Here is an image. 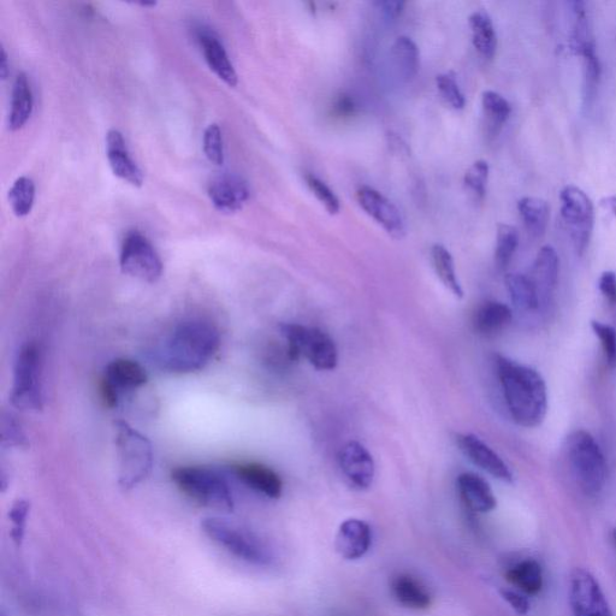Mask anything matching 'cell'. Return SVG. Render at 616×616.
Returning <instances> with one entry per match:
<instances>
[{
    "mask_svg": "<svg viewBox=\"0 0 616 616\" xmlns=\"http://www.w3.org/2000/svg\"><path fill=\"white\" fill-rule=\"evenodd\" d=\"M29 503L26 500L16 501L10 511L11 523H13V538L17 543H21L23 535H25V527L29 514Z\"/></svg>",
    "mask_w": 616,
    "mask_h": 616,
    "instance_id": "cell-42",
    "label": "cell"
},
{
    "mask_svg": "<svg viewBox=\"0 0 616 616\" xmlns=\"http://www.w3.org/2000/svg\"><path fill=\"white\" fill-rule=\"evenodd\" d=\"M147 383V373L139 363L129 359H116L106 367L102 382L105 404L116 407L120 395L141 388Z\"/></svg>",
    "mask_w": 616,
    "mask_h": 616,
    "instance_id": "cell-12",
    "label": "cell"
},
{
    "mask_svg": "<svg viewBox=\"0 0 616 616\" xmlns=\"http://www.w3.org/2000/svg\"><path fill=\"white\" fill-rule=\"evenodd\" d=\"M121 269L138 280L154 283L163 274V263L146 236L133 231L123 242Z\"/></svg>",
    "mask_w": 616,
    "mask_h": 616,
    "instance_id": "cell-10",
    "label": "cell"
},
{
    "mask_svg": "<svg viewBox=\"0 0 616 616\" xmlns=\"http://www.w3.org/2000/svg\"><path fill=\"white\" fill-rule=\"evenodd\" d=\"M201 527L213 542L236 558L257 566L271 564L270 549L256 533L222 518H206Z\"/></svg>",
    "mask_w": 616,
    "mask_h": 616,
    "instance_id": "cell-7",
    "label": "cell"
},
{
    "mask_svg": "<svg viewBox=\"0 0 616 616\" xmlns=\"http://www.w3.org/2000/svg\"><path fill=\"white\" fill-rule=\"evenodd\" d=\"M489 164L485 161L473 163L464 177V186L475 200H483L489 179Z\"/></svg>",
    "mask_w": 616,
    "mask_h": 616,
    "instance_id": "cell-36",
    "label": "cell"
},
{
    "mask_svg": "<svg viewBox=\"0 0 616 616\" xmlns=\"http://www.w3.org/2000/svg\"><path fill=\"white\" fill-rule=\"evenodd\" d=\"M176 487L199 505L230 512L234 497L225 478L207 467L187 466L173 471Z\"/></svg>",
    "mask_w": 616,
    "mask_h": 616,
    "instance_id": "cell-5",
    "label": "cell"
},
{
    "mask_svg": "<svg viewBox=\"0 0 616 616\" xmlns=\"http://www.w3.org/2000/svg\"><path fill=\"white\" fill-rule=\"evenodd\" d=\"M392 55L396 68L405 80H412L417 76L420 59L419 49L411 38L399 37L395 40Z\"/></svg>",
    "mask_w": 616,
    "mask_h": 616,
    "instance_id": "cell-32",
    "label": "cell"
},
{
    "mask_svg": "<svg viewBox=\"0 0 616 616\" xmlns=\"http://www.w3.org/2000/svg\"><path fill=\"white\" fill-rule=\"evenodd\" d=\"M35 199V185L32 179L22 176L17 179L9 192V201L17 217H26L31 213Z\"/></svg>",
    "mask_w": 616,
    "mask_h": 616,
    "instance_id": "cell-34",
    "label": "cell"
},
{
    "mask_svg": "<svg viewBox=\"0 0 616 616\" xmlns=\"http://www.w3.org/2000/svg\"><path fill=\"white\" fill-rule=\"evenodd\" d=\"M572 50L582 56L584 52L596 49L594 34H592L589 11L584 2L572 3Z\"/></svg>",
    "mask_w": 616,
    "mask_h": 616,
    "instance_id": "cell-30",
    "label": "cell"
},
{
    "mask_svg": "<svg viewBox=\"0 0 616 616\" xmlns=\"http://www.w3.org/2000/svg\"><path fill=\"white\" fill-rule=\"evenodd\" d=\"M392 592L395 600L406 608L425 610L432 604L429 590L410 574L396 576L392 582Z\"/></svg>",
    "mask_w": 616,
    "mask_h": 616,
    "instance_id": "cell-24",
    "label": "cell"
},
{
    "mask_svg": "<svg viewBox=\"0 0 616 616\" xmlns=\"http://www.w3.org/2000/svg\"><path fill=\"white\" fill-rule=\"evenodd\" d=\"M139 4L141 5V7L148 8V7H156L157 3H147V2L144 3V2H142V3H139Z\"/></svg>",
    "mask_w": 616,
    "mask_h": 616,
    "instance_id": "cell-50",
    "label": "cell"
},
{
    "mask_svg": "<svg viewBox=\"0 0 616 616\" xmlns=\"http://www.w3.org/2000/svg\"><path fill=\"white\" fill-rule=\"evenodd\" d=\"M506 287L513 306L518 311L533 312L541 307L535 284L530 277L523 274H508L506 276Z\"/></svg>",
    "mask_w": 616,
    "mask_h": 616,
    "instance_id": "cell-28",
    "label": "cell"
},
{
    "mask_svg": "<svg viewBox=\"0 0 616 616\" xmlns=\"http://www.w3.org/2000/svg\"><path fill=\"white\" fill-rule=\"evenodd\" d=\"M509 583L525 595L535 596L543 588V571L536 560L527 559L509 568L506 573Z\"/></svg>",
    "mask_w": 616,
    "mask_h": 616,
    "instance_id": "cell-27",
    "label": "cell"
},
{
    "mask_svg": "<svg viewBox=\"0 0 616 616\" xmlns=\"http://www.w3.org/2000/svg\"><path fill=\"white\" fill-rule=\"evenodd\" d=\"M280 329L292 363L305 358L319 371L336 369L339 353L334 340L323 330L300 324H282Z\"/></svg>",
    "mask_w": 616,
    "mask_h": 616,
    "instance_id": "cell-6",
    "label": "cell"
},
{
    "mask_svg": "<svg viewBox=\"0 0 616 616\" xmlns=\"http://www.w3.org/2000/svg\"><path fill=\"white\" fill-rule=\"evenodd\" d=\"M431 257L436 274L444 284V287L449 289L455 298H464V289H462L458 275H456L452 253H450L443 245L437 244L432 247Z\"/></svg>",
    "mask_w": 616,
    "mask_h": 616,
    "instance_id": "cell-31",
    "label": "cell"
},
{
    "mask_svg": "<svg viewBox=\"0 0 616 616\" xmlns=\"http://www.w3.org/2000/svg\"><path fill=\"white\" fill-rule=\"evenodd\" d=\"M601 204L602 206L606 207L607 210L612 212L613 215L616 217V197L615 195H613V197L604 198L601 201Z\"/></svg>",
    "mask_w": 616,
    "mask_h": 616,
    "instance_id": "cell-49",
    "label": "cell"
},
{
    "mask_svg": "<svg viewBox=\"0 0 616 616\" xmlns=\"http://www.w3.org/2000/svg\"><path fill=\"white\" fill-rule=\"evenodd\" d=\"M376 5L387 20L398 19L405 7V3L399 0H387V2H378Z\"/></svg>",
    "mask_w": 616,
    "mask_h": 616,
    "instance_id": "cell-46",
    "label": "cell"
},
{
    "mask_svg": "<svg viewBox=\"0 0 616 616\" xmlns=\"http://www.w3.org/2000/svg\"><path fill=\"white\" fill-rule=\"evenodd\" d=\"M221 336L215 325L193 319L171 331L154 352V360L162 370L173 373H192L204 369L215 357Z\"/></svg>",
    "mask_w": 616,
    "mask_h": 616,
    "instance_id": "cell-2",
    "label": "cell"
},
{
    "mask_svg": "<svg viewBox=\"0 0 616 616\" xmlns=\"http://www.w3.org/2000/svg\"><path fill=\"white\" fill-rule=\"evenodd\" d=\"M201 47L205 61L219 79L230 87L238 85L239 77L236 74L233 63L230 62L227 51L216 37L211 34H203L200 37Z\"/></svg>",
    "mask_w": 616,
    "mask_h": 616,
    "instance_id": "cell-23",
    "label": "cell"
},
{
    "mask_svg": "<svg viewBox=\"0 0 616 616\" xmlns=\"http://www.w3.org/2000/svg\"><path fill=\"white\" fill-rule=\"evenodd\" d=\"M561 216L567 225L574 248L579 256L585 252L594 230V204L582 189L567 186L560 194Z\"/></svg>",
    "mask_w": 616,
    "mask_h": 616,
    "instance_id": "cell-9",
    "label": "cell"
},
{
    "mask_svg": "<svg viewBox=\"0 0 616 616\" xmlns=\"http://www.w3.org/2000/svg\"><path fill=\"white\" fill-rule=\"evenodd\" d=\"M372 546V530L369 524L360 519L343 521L336 536L337 552L346 560H359Z\"/></svg>",
    "mask_w": 616,
    "mask_h": 616,
    "instance_id": "cell-17",
    "label": "cell"
},
{
    "mask_svg": "<svg viewBox=\"0 0 616 616\" xmlns=\"http://www.w3.org/2000/svg\"><path fill=\"white\" fill-rule=\"evenodd\" d=\"M472 43L484 58H494L497 49V35L493 20L485 10H477L469 19Z\"/></svg>",
    "mask_w": 616,
    "mask_h": 616,
    "instance_id": "cell-26",
    "label": "cell"
},
{
    "mask_svg": "<svg viewBox=\"0 0 616 616\" xmlns=\"http://www.w3.org/2000/svg\"><path fill=\"white\" fill-rule=\"evenodd\" d=\"M518 210L527 231L535 238H542L546 234L550 217L547 201L525 197L519 200Z\"/></svg>",
    "mask_w": 616,
    "mask_h": 616,
    "instance_id": "cell-29",
    "label": "cell"
},
{
    "mask_svg": "<svg viewBox=\"0 0 616 616\" xmlns=\"http://www.w3.org/2000/svg\"><path fill=\"white\" fill-rule=\"evenodd\" d=\"M497 377L514 422L531 429L543 423L548 411L547 385L532 367L495 355Z\"/></svg>",
    "mask_w": 616,
    "mask_h": 616,
    "instance_id": "cell-1",
    "label": "cell"
},
{
    "mask_svg": "<svg viewBox=\"0 0 616 616\" xmlns=\"http://www.w3.org/2000/svg\"><path fill=\"white\" fill-rule=\"evenodd\" d=\"M250 188L239 176L221 175L210 183L209 197L213 206L224 213H235L250 199Z\"/></svg>",
    "mask_w": 616,
    "mask_h": 616,
    "instance_id": "cell-16",
    "label": "cell"
},
{
    "mask_svg": "<svg viewBox=\"0 0 616 616\" xmlns=\"http://www.w3.org/2000/svg\"><path fill=\"white\" fill-rule=\"evenodd\" d=\"M567 456L579 488L588 496L601 493L606 485L608 466L594 436L578 430L568 437Z\"/></svg>",
    "mask_w": 616,
    "mask_h": 616,
    "instance_id": "cell-4",
    "label": "cell"
},
{
    "mask_svg": "<svg viewBox=\"0 0 616 616\" xmlns=\"http://www.w3.org/2000/svg\"><path fill=\"white\" fill-rule=\"evenodd\" d=\"M2 440L3 443L13 447H23L27 444L25 432L11 414L3 417Z\"/></svg>",
    "mask_w": 616,
    "mask_h": 616,
    "instance_id": "cell-43",
    "label": "cell"
},
{
    "mask_svg": "<svg viewBox=\"0 0 616 616\" xmlns=\"http://www.w3.org/2000/svg\"><path fill=\"white\" fill-rule=\"evenodd\" d=\"M0 75H2L3 80H7L9 75L8 53L4 47H2V55H0Z\"/></svg>",
    "mask_w": 616,
    "mask_h": 616,
    "instance_id": "cell-48",
    "label": "cell"
},
{
    "mask_svg": "<svg viewBox=\"0 0 616 616\" xmlns=\"http://www.w3.org/2000/svg\"><path fill=\"white\" fill-rule=\"evenodd\" d=\"M519 246V233L517 228L509 224L497 225V238L495 250V263L500 270H506L511 264Z\"/></svg>",
    "mask_w": 616,
    "mask_h": 616,
    "instance_id": "cell-33",
    "label": "cell"
},
{
    "mask_svg": "<svg viewBox=\"0 0 616 616\" xmlns=\"http://www.w3.org/2000/svg\"><path fill=\"white\" fill-rule=\"evenodd\" d=\"M456 484L461 500L472 512L489 513L496 508L494 491L483 477L472 472L461 473Z\"/></svg>",
    "mask_w": 616,
    "mask_h": 616,
    "instance_id": "cell-21",
    "label": "cell"
},
{
    "mask_svg": "<svg viewBox=\"0 0 616 616\" xmlns=\"http://www.w3.org/2000/svg\"><path fill=\"white\" fill-rule=\"evenodd\" d=\"M513 312L500 301H485L473 316V328L485 337L495 336L512 323Z\"/></svg>",
    "mask_w": 616,
    "mask_h": 616,
    "instance_id": "cell-22",
    "label": "cell"
},
{
    "mask_svg": "<svg viewBox=\"0 0 616 616\" xmlns=\"http://www.w3.org/2000/svg\"><path fill=\"white\" fill-rule=\"evenodd\" d=\"M582 57L584 67L583 100L586 108L595 100L598 85H600L602 68L596 49L584 52Z\"/></svg>",
    "mask_w": 616,
    "mask_h": 616,
    "instance_id": "cell-35",
    "label": "cell"
},
{
    "mask_svg": "<svg viewBox=\"0 0 616 616\" xmlns=\"http://www.w3.org/2000/svg\"><path fill=\"white\" fill-rule=\"evenodd\" d=\"M456 443L462 454L473 462L479 469L489 473L496 479L505 483L513 482L512 471L501 456L491 449L487 443L476 435L464 434L456 436Z\"/></svg>",
    "mask_w": 616,
    "mask_h": 616,
    "instance_id": "cell-14",
    "label": "cell"
},
{
    "mask_svg": "<svg viewBox=\"0 0 616 616\" xmlns=\"http://www.w3.org/2000/svg\"><path fill=\"white\" fill-rule=\"evenodd\" d=\"M530 278L535 284L539 304H548L559 281V256L552 246H543L539 250Z\"/></svg>",
    "mask_w": 616,
    "mask_h": 616,
    "instance_id": "cell-18",
    "label": "cell"
},
{
    "mask_svg": "<svg viewBox=\"0 0 616 616\" xmlns=\"http://www.w3.org/2000/svg\"><path fill=\"white\" fill-rule=\"evenodd\" d=\"M11 404L22 411L38 412L43 408L41 358L39 348L33 342L26 343L17 353Z\"/></svg>",
    "mask_w": 616,
    "mask_h": 616,
    "instance_id": "cell-8",
    "label": "cell"
},
{
    "mask_svg": "<svg viewBox=\"0 0 616 616\" xmlns=\"http://www.w3.org/2000/svg\"><path fill=\"white\" fill-rule=\"evenodd\" d=\"M482 105L485 116L496 127H501L511 116V104L497 92L485 91L482 96Z\"/></svg>",
    "mask_w": 616,
    "mask_h": 616,
    "instance_id": "cell-37",
    "label": "cell"
},
{
    "mask_svg": "<svg viewBox=\"0 0 616 616\" xmlns=\"http://www.w3.org/2000/svg\"><path fill=\"white\" fill-rule=\"evenodd\" d=\"M357 201L366 215L381 225L388 235L395 240L404 239L406 236L405 219L400 210L385 195L377 189L363 186L357 191Z\"/></svg>",
    "mask_w": 616,
    "mask_h": 616,
    "instance_id": "cell-13",
    "label": "cell"
},
{
    "mask_svg": "<svg viewBox=\"0 0 616 616\" xmlns=\"http://www.w3.org/2000/svg\"><path fill=\"white\" fill-rule=\"evenodd\" d=\"M235 476L248 488L257 491L269 499H280L283 493V482L277 472L270 467L250 462L234 467Z\"/></svg>",
    "mask_w": 616,
    "mask_h": 616,
    "instance_id": "cell-20",
    "label": "cell"
},
{
    "mask_svg": "<svg viewBox=\"0 0 616 616\" xmlns=\"http://www.w3.org/2000/svg\"><path fill=\"white\" fill-rule=\"evenodd\" d=\"M106 151H108L110 167L117 177L134 187L144 185V174L130 158L126 141L118 130L112 129L106 135Z\"/></svg>",
    "mask_w": 616,
    "mask_h": 616,
    "instance_id": "cell-19",
    "label": "cell"
},
{
    "mask_svg": "<svg viewBox=\"0 0 616 616\" xmlns=\"http://www.w3.org/2000/svg\"><path fill=\"white\" fill-rule=\"evenodd\" d=\"M437 90L450 108L462 110L465 108L466 99L461 92L455 77L450 74H441L436 77Z\"/></svg>",
    "mask_w": 616,
    "mask_h": 616,
    "instance_id": "cell-39",
    "label": "cell"
},
{
    "mask_svg": "<svg viewBox=\"0 0 616 616\" xmlns=\"http://www.w3.org/2000/svg\"><path fill=\"white\" fill-rule=\"evenodd\" d=\"M501 596L509 606L512 607L515 613L519 615H526L530 610V602L523 594H519L513 590H501Z\"/></svg>",
    "mask_w": 616,
    "mask_h": 616,
    "instance_id": "cell-44",
    "label": "cell"
},
{
    "mask_svg": "<svg viewBox=\"0 0 616 616\" xmlns=\"http://www.w3.org/2000/svg\"><path fill=\"white\" fill-rule=\"evenodd\" d=\"M598 289L610 302V304H615L616 302V274L613 271H606L598 280Z\"/></svg>",
    "mask_w": 616,
    "mask_h": 616,
    "instance_id": "cell-45",
    "label": "cell"
},
{
    "mask_svg": "<svg viewBox=\"0 0 616 616\" xmlns=\"http://www.w3.org/2000/svg\"><path fill=\"white\" fill-rule=\"evenodd\" d=\"M204 152L212 164L224 163V147L221 128L217 124H211L204 134Z\"/></svg>",
    "mask_w": 616,
    "mask_h": 616,
    "instance_id": "cell-41",
    "label": "cell"
},
{
    "mask_svg": "<svg viewBox=\"0 0 616 616\" xmlns=\"http://www.w3.org/2000/svg\"><path fill=\"white\" fill-rule=\"evenodd\" d=\"M591 328L594 330L598 340L601 341V346L606 358V363L610 369H616V331L608 324L598 321L591 322Z\"/></svg>",
    "mask_w": 616,
    "mask_h": 616,
    "instance_id": "cell-40",
    "label": "cell"
},
{
    "mask_svg": "<svg viewBox=\"0 0 616 616\" xmlns=\"http://www.w3.org/2000/svg\"><path fill=\"white\" fill-rule=\"evenodd\" d=\"M33 112V93L31 84L25 73H21L16 77L13 102H11V111L9 115V129L16 132L28 122Z\"/></svg>",
    "mask_w": 616,
    "mask_h": 616,
    "instance_id": "cell-25",
    "label": "cell"
},
{
    "mask_svg": "<svg viewBox=\"0 0 616 616\" xmlns=\"http://www.w3.org/2000/svg\"><path fill=\"white\" fill-rule=\"evenodd\" d=\"M305 180L310 191L321 201V204L325 207V210L329 212V215H337L341 210V204L333 189H331L327 183L312 174L306 175Z\"/></svg>",
    "mask_w": 616,
    "mask_h": 616,
    "instance_id": "cell-38",
    "label": "cell"
},
{
    "mask_svg": "<svg viewBox=\"0 0 616 616\" xmlns=\"http://www.w3.org/2000/svg\"><path fill=\"white\" fill-rule=\"evenodd\" d=\"M340 466L343 475L354 488L366 490L371 487L376 466L372 455L363 444L357 441L345 444L340 453Z\"/></svg>",
    "mask_w": 616,
    "mask_h": 616,
    "instance_id": "cell-15",
    "label": "cell"
},
{
    "mask_svg": "<svg viewBox=\"0 0 616 616\" xmlns=\"http://www.w3.org/2000/svg\"><path fill=\"white\" fill-rule=\"evenodd\" d=\"M614 541H615V543H616V529H615V531H614Z\"/></svg>",
    "mask_w": 616,
    "mask_h": 616,
    "instance_id": "cell-51",
    "label": "cell"
},
{
    "mask_svg": "<svg viewBox=\"0 0 616 616\" xmlns=\"http://www.w3.org/2000/svg\"><path fill=\"white\" fill-rule=\"evenodd\" d=\"M114 426L118 479L124 490H130L151 475L153 469L152 443L123 420H117Z\"/></svg>",
    "mask_w": 616,
    "mask_h": 616,
    "instance_id": "cell-3",
    "label": "cell"
},
{
    "mask_svg": "<svg viewBox=\"0 0 616 616\" xmlns=\"http://www.w3.org/2000/svg\"><path fill=\"white\" fill-rule=\"evenodd\" d=\"M336 108L341 114H349V112H353L354 110L353 100L348 97H341L336 104Z\"/></svg>",
    "mask_w": 616,
    "mask_h": 616,
    "instance_id": "cell-47",
    "label": "cell"
},
{
    "mask_svg": "<svg viewBox=\"0 0 616 616\" xmlns=\"http://www.w3.org/2000/svg\"><path fill=\"white\" fill-rule=\"evenodd\" d=\"M570 602L573 616H613L600 584L583 568L572 573Z\"/></svg>",
    "mask_w": 616,
    "mask_h": 616,
    "instance_id": "cell-11",
    "label": "cell"
}]
</instances>
